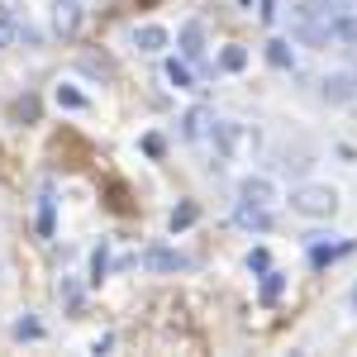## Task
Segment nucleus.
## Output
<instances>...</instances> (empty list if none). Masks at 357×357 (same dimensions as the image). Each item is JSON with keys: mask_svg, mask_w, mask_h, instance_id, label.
Returning a JSON list of instances; mask_svg holds the SVG:
<instances>
[{"mask_svg": "<svg viewBox=\"0 0 357 357\" xmlns=\"http://www.w3.org/2000/svg\"><path fill=\"white\" fill-rule=\"evenodd\" d=\"M57 105H67V110H82L86 96H77V91H57Z\"/></svg>", "mask_w": 357, "mask_h": 357, "instance_id": "obj_18", "label": "nucleus"}, {"mask_svg": "<svg viewBox=\"0 0 357 357\" xmlns=\"http://www.w3.org/2000/svg\"><path fill=\"white\" fill-rule=\"evenodd\" d=\"M238 195H243L248 205H267V210H272V200H276V181H272V176H248L243 186H238Z\"/></svg>", "mask_w": 357, "mask_h": 357, "instance_id": "obj_4", "label": "nucleus"}, {"mask_svg": "<svg viewBox=\"0 0 357 357\" xmlns=\"http://www.w3.org/2000/svg\"><path fill=\"white\" fill-rule=\"evenodd\" d=\"M291 210L305 215V220H329L338 210V191L333 186H296L291 191Z\"/></svg>", "mask_w": 357, "mask_h": 357, "instance_id": "obj_1", "label": "nucleus"}, {"mask_svg": "<svg viewBox=\"0 0 357 357\" xmlns=\"http://www.w3.org/2000/svg\"><path fill=\"white\" fill-rule=\"evenodd\" d=\"M353 305H357V286H353Z\"/></svg>", "mask_w": 357, "mask_h": 357, "instance_id": "obj_21", "label": "nucleus"}, {"mask_svg": "<svg viewBox=\"0 0 357 357\" xmlns=\"http://www.w3.org/2000/svg\"><path fill=\"white\" fill-rule=\"evenodd\" d=\"M267 62H272V67H281V72H286V67H296L291 43H286V38H272V43H267Z\"/></svg>", "mask_w": 357, "mask_h": 357, "instance_id": "obj_8", "label": "nucleus"}, {"mask_svg": "<svg viewBox=\"0 0 357 357\" xmlns=\"http://www.w3.org/2000/svg\"><path fill=\"white\" fill-rule=\"evenodd\" d=\"M205 124H210V110H191L186 119H181V134H186V138H200V134H205Z\"/></svg>", "mask_w": 357, "mask_h": 357, "instance_id": "obj_13", "label": "nucleus"}, {"mask_svg": "<svg viewBox=\"0 0 357 357\" xmlns=\"http://www.w3.org/2000/svg\"><path fill=\"white\" fill-rule=\"evenodd\" d=\"M38 229L53 234V200H43V215H38Z\"/></svg>", "mask_w": 357, "mask_h": 357, "instance_id": "obj_20", "label": "nucleus"}, {"mask_svg": "<svg viewBox=\"0 0 357 357\" xmlns=\"http://www.w3.org/2000/svg\"><path fill=\"white\" fill-rule=\"evenodd\" d=\"M134 43L143 48V53H162V48H167V29L162 24H143L134 33Z\"/></svg>", "mask_w": 357, "mask_h": 357, "instance_id": "obj_7", "label": "nucleus"}, {"mask_svg": "<svg viewBox=\"0 0 357 357\" xmlns=\"http://www.w3.org/2000/svg\"><path fill=\"white\" fill-rule=\"evenodd\" d=\"M281 286H286V276L267 267V272H262V301H276V296H281Z\"/></svg>", "mask_w": 357, "mask_h": 357, "instance_id": "obj_14", "label": "nucleus"}, {"mask_svg": "<svg viewBox=\"0 0 357 357\" xmlns=\"http://www.w3.org/2000/svg\"><path fill=\"white\" fill-rule=\"evenodd\" d=\"M210 138H215L220 158H238V148H243V124H234V119H215V124H210Z\"/></svg>", "mask_w": 357, "mask_h": 357, "instance_id": "obj_2", "label": "nucleus"}, {"mask_svg": "<svg viewBox=\"0 0 357 357\" xmlns=\"http://www.w3.org/2000/svg\"><path fill=\"white\" fill-rule=\"evenodd\" d=\"M53 24H57V33H72V29L82 24V5H77V0H57Z\"/></svg>", "mask_w": 357, "mask_h": 357, "instance_id": "obj_6", "label": "nucleus"}, {"mask_svg": "<svg viewBox=\"0 0 357 357\" xmlns=\"http://www.w3.org/2000/svg\"><path fill=\"white\" fill-rule=\"evenodd\" d=\"M248 267H252V272H267V267H272V257H267V248H257V252L248 257Z\"/></svg>", "mask_w": 357, "mask_h": 357, "instance_id": "obj_19", "label": "nucleus"}, {"mask_svg": "<svg viewBox=\"0 0 357 357\" xmlns=\"http://www.w3.org/2000/svg\"><path fill=\"white\" fill-rule=\"evenodd\" d=\"M181 53H186V57H200V53H205V33H200V24H195V20L181 29Z\"/></svg>", "mask_w": 357, "mask_h": 357, "instance_id": "obj_9", "label": "nucleus"}, {"mask_svg": "<svg viewBox=\"0 0 357 357\" xmlns=\"http://www.w3.org/2000/svg\"><path fill=\"white\" fill-rule=\"evenodd\" d=\"M15 338H43V324L38 319H20L15 324Z\"/></svg>", "mask_w": 357, "mask_h": 357, "instance_id": "obj_16", "label": "nucleus"}, {"mask_svg": "<svg viewBox=\"0 0 357 357\" xmlns=\"http://www.w3.org/2000/svg\"><path fill=\"white\" fill-rule=\"evenodd\" d=\"M220 67H224V72H243V67H248V48L229 43V48L220 53Z\"/></svg>", "mask_w": 357, "mask_h": 357, "instance_id": "obj_12", "label": "nucleus"}, {"mask_svg": "<svg viewBox=\"0 0 357 357\" xmlns=\"http://www.w3.org/2000/svg\"><path fill=\"white\" fill-rule=\"evenodd\" d=\"M238 224L267 234V229H272V210H267V205H248V200H238Z\"/></svg>", "mask_w": 357, "mask_h": 357, "instance_id": "obj_5", "label": "nucleus"}, {"mask_svg": "<svg viewBox=\"0 0 357 357\" xmlns=\"http://www.w3.org/2000/svg\"><path fill=\"white\" fill-rule=\"evenodd\" d=\"M167 82L176 86V91H195V77H191V67H186V62H176V57L167 62Z\"/></svg>", "mask_w": 357, "mask_h": 357, "instance_id": "obj_10", "label": "nucleus"}, {"mask_svg": "<svg viewBox=\"0 0 357 357\" xmlns=\"http://www.w3.org/2000/svg\"><path fill=\"white\" fill-rule=\"evenodd\" d=\"M186 224H195V205H181V210L172 215V229H186Z\"/></svg>", "mask_w": 357, "mask_h": 357, "instance_id": "obj_17", "label": "nucleus"}, {"mask_svg": "<svg viewBox=\"0 0 357 357\" xmlns=\"http://www.w3.org/2000/svg\"><path fill=\"white\" fill-rule=\"evenodd\" d=\"M15 38H20V29H15V15L0 5V43H15Z\"/></svg>", "mask_w": 357, "mask_h": 357, "instance_id": "obj_15", "label": "nucleus"}, {"mask_svg": "<svg viewBox=\"0 0 357 357\" xmlns=\"http://www.w3.org/2000/svg\"><path fill=\"white\" fill-rule=\"evenodd\" d=\"M143 267H153V272H191V257L186 252H172V248H148L143 252Z\"/></svg>", "mask_w": 357, "mask_h": 357, "instance_id": "obj_3", "label": "nucleus"}, {"mask_svg": "<svg viewBox=\"0 0 357 357\" xmlns=\"http://www.w3.org/2000/svg\"><path fill=\"white\" fill-rule=\"evenodd\" d=\"M324 100H333V105L353 100V82H348V77H329V82H324Z\"/></svg>", "mask_w": 357, "mask_h": 357, "instance_id": "obj_11", "label": "nucleus"}]
</instances>
